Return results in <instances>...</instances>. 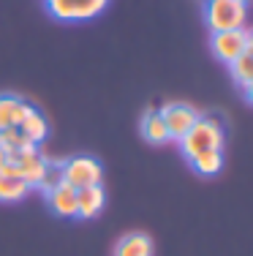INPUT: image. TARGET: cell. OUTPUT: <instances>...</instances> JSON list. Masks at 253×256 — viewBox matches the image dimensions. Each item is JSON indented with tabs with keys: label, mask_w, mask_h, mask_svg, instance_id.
Listing matches in <instances>:
<instances>
[{
	"label": "cell",
	"mask_w": 253,
	"mask_h": 256,
	"mask_svg": "<svg viewBox=\"0 0 253 256\" xmlns=\"http://www.w3.org/2000/svg\"><path fill=\"white\" fill-rule=\"evenodd\" d=\"M161 118H164V126L169 131V139H174V142H180V139L185 136V134L191 131V126L199 120V112L194 106H188V104H166L164 109H161Z\"/></svg>",
	"instance_id": "8992f818"
},
{
	"label": "cell",
	"mask_w": 253,
	"mask_h": 256,
	"mask_svg": "<svg viewBox=\"0 0 253 256\" xmlns=\"http://www.w3.org/2000/svg\"><path fill=\"white\" fill-rule=\"evenodd\" d=\"M60 182H63V178H60V164H52V161H49L44 178H41V182H38L35 188H38V191H44V194H49L55 186H60Z\"/></svg>",
	"instance_id": "e0dca14e"
},
{
	"label": "cell",
	"mask_w": 253,
	"mask_h": 256,
	"mask_svg": "<svg viewBox=\"0 0 253 256\" xmlns=\"http://www.w3.org/2000/svg\"><path fill=\"white\" fill-rule=\"evenodd\" d=\"M30 104L16 96H0V128H16L22 123Z\"/></svg>",
	"instance_id": "8fae6325"
},
{
	"label": "cell",
	"mask_w": 253,
	"mask_h": 256,
	"mask_svg": "<svg viewBox=\"0 0 253 256\" xmlns=\"http://www.w3.org/2000/svg\"><path fill=\"white\" fill-rule=\"evenodd\" d=\"M41 3L52 20L74 25V22H90L104 14L112 0H41Z\"/></svg>",
	"instance_id": "3957f363"
},
{
	"label": "cell",
	"mask_w": 253,
	"mask_h": 256,
	"mask_svg": "<svg viewBox=\"0 0 253 256\" xmlns=\"http://www.w3.org/2000/svg\"><path fill=\"white\" fill-rule=\"evenodd\" d=\"M0 144H3L8 153L22 150V148H35L33 142H27V139L19 134V128H0Z\"/></svg>",
	"instance_id": "2e32d148"
},
{
	"label": "cell",
	"mask_w": 253,
	"mask_h": 256,
	"mask_svg": "<svg viewBox=\"0 0 253 256\" xmlns=\"http://www.w3.org/2000/svg\"><path fill=\"white\" fill-rule=\"evenodd\" d=\"M191 169L202 178H215L224 169V153L221 150H204V153L191 158Z\"/></svg>",
	"instance_id": "4fadbf2b"
},
{
	"label": "cell",
	"mask_w": 253,
	"mask_h": 256,
	"mask_svg": "<svg viewBox=\"0 0 253 256\" xmlns=\"http://www.w3.org/2000/svg\"><path fill=\"white\" fill-rule=\"evenodd\" d=\"M30 191V186L22 178H5L0 174V202H19L25 199Z\"/></svg>",
	"instance_id": "9a60e30c"
},
{
	"label": "cell",
	"mask_w": 253,
	"mask_h": 256,
	"mask_svg": "<svg viewBox=\"0 0 253 256\" xmlns=\"http://www.w3.org/2000/svg\"><path fill=\"white\" fill-rule=\"evenodd\" d=\"M153 254L155 246L150 240V234H144V232H128L114 246V256H153Z\"/></svg>",
	"instance_id": "9c48e42d"
},
{
	"label": "cell",
	"mask_w": 253,
	"mask_h": 256,
	"mask_svg": "<svg viewBox=\"0 0 253 256\" xmlns=\"http://www.w3.org/2000/svg\"><path fill=\"white\" fill-rule=\"evenodd\" d=\"M253 46V38L251 33L245 28L240 30H224V33H213L210 36V50L213 54L221 60V63H232V60H237L243 52H248Z\"/></svg>",
	"instance_id": "5b68a950"
},
{
	"label": "cell",
	"mask_w": 253,
	"mask_h": 256,
	"mask_svg": "<svg viewBox=\"0 0 253 256\" xmlns=\"http://www.w3.org/2000/svg\"><path fill=\"white\" fill-rule=\"evenodd\" d=\"M60 178H63V182H68L71 188L79 191V188H87V186H98L101 178H104V166L93 156H74L60 164Z\"/></svg>",
	"instance_id": "277c9868"
},
{
	"label": "cell",
	"mask_w": 253,
	"mask_h": 256,
	"mask_svg": "<svg viewBox=\"0 0 253 256\" xmlns=\"http://www.w3.org/2000/svg\"><path fill=\"white\" fill-rule=\"evenodd\" d=\"M229 68H232V79L243 88L245 98L251 101V88H253V52H243L237 60H232L229 63Z\"/></svg>",
	"instance_id": "7c38bea8"
},
{
	"label": "cell",
	"mask_w": 253,
	"mask_h": 256,
	"mask_svg": "<svg viewBox=\"0 0 253 256\" xmlns=\"http://www.w3.org/2000/svg\"><path fill=\"white\" fill-rule=\"evenodd\" d=\"M142 136L147 139L150 144H164L169 142V131L164 126V118L158 112H147L142 118Z\"/></svg>",
	"instance_id": "5bb4252c"
},
{
	"label": "cell",
	"mask_w": 253,
	"mask_h": 256,
	"mask_svg": "<svg viewBox=\"0 0 253 256\" xmlns=\"http://www.w3.org/2000/svg\"><path fill=\"white\" fill-rule=\"evenodd\" d=\"M16 128H19V134L27 139V142H33L35 148H38V144L46 139V134H49V123H46V118L35 106H27L25 118H22V123Z\"/></svg>",
	"instance_id": "30bf717a"
},
{
	"label": "cell",
	"mask_w": 253,
	"mask_h": 256,
	"mask_svg": "<svg viewBox=\"0 0 253 256\" xmlns=\"http://www.w3.org/2000/svg\"><path fill=\"white\" fill-rule=\"evenodd\" d=\"M5 161H8V150H5L3 144H0V166H3Z\"/></svg>",
	"instance_id": "ac0fdd59"
},
{
	"label": "cell",
	"mask_w": 253,
	"mask_h": 256,
	"mask_svg": "<svg viewBox=\"0 0 253 256\" xmlns=\"http://www.w3.org/2000/svg\"><path fill=\"white\" fill-rule=\"evenodd\" d=\"M46 204L60 218H76V188H71L68 182H60L46 194Z\"/></svg>",
	"instance_id": "ba28073f"
},
{
	"label": "cell",
	"mask_w": 253,
	"mask_h": 256,
	"mask_svg": "<svg viewBox=\"0 0 253 256\" xmlns=\"http://www.w3.org/2000/svg\"><path fill=\"white\" fill-rule=\"evenodd\" d=\"M243 3H248V0H243Z\"/></svg>",
	"instance_id": "d6986e66"
},
{
	"label": "cell",
	"mask_w": 253,
	"mask_h": 256,
	"mask_svg": "<svg viewBox=\"0 0 253 256\" xmlns=\"http://www.w3.org/2000/svg\"><path fill=\"white\" fill-rule=\"evenodd\" d=\"M106 204V194H104V186H87V188H79L76 191V218H95Z\"/></svg>",
	"instance_id": "52a82bcc"
},
{
	"label": "cell",
	"mask_w": 253,
	"mask_h": 256,
	"mask_svg": "<svg viewBox=\"0 0 253 256\" xmlns=\"http://www.w3.org/2000/svg\"><path fill=\"white\" fill-rule=\"evenodd\" d=\"M180 148H183V156L188 161L194 156L204 153V150H221L224 148V126H221V120L199 114V120L191 126V131L180 139Z\"/></svg>",
	"instance_id": "6da1fadb"
},
{
	"label": "cell",
	"mask_w": 253,
	"mask_h": 256,
	"mask_svg": "<svg viewBox=\"0 0 253 256\" xmlns=\"http://www.w3.org/2000/svg\"><path fill=\"white\" fill-rule=\"evenodd\" d=\"M204 22L210 33L240 30L248 22V3L243 0H207L204 3Z\"/></svg>",
	"instance_id": "7a4b0ae2"
}]
</instances>
